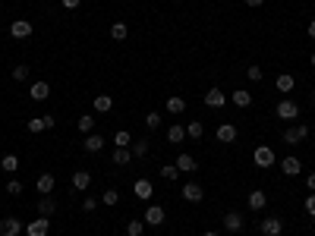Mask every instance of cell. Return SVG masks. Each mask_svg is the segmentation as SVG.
I'll return each mask as SVG.
<instances>
[{
	"label": "cell",
	"instance_id": "cell-1",
	"mask_svg": "<svg viewBox=\"0 0 315 236\" xmlns=\"http://www.w3.org/2000/svg\"><path fill=\"white\" fill-rule=\"evenodd\" d=\"M252 161H255V167H274V148L271 145H259L255 148V155H252Z\"/></svg>",
	"mask_w": 315,
	"mask_h": 236
},
{
	"label": "cell",
	"instance_id": "cell-2",
	"mask_svg": "<svg viewBox=\"0 0 315 236\" xmlns=\"http://www.w3.org/2000/svg\"><path fill=\"white\" fill-rule=\"evenodd\" d=\"M302 139H309V126H290V129H284V142L287 145H299Z\"/></svg>",
	"mask_w": 315,
	"mask_h": 236
},
{
	"label": "cell",
	"instance_id": "cell-3",
	"mask_svg": "<svg viewBox=\"0 0 315 236\" xmlns=\"http://www.w3.org/2000/svg\"><path fill=\"white\" fill-rule=\"evenodd\" d=\"M277 116H281V120H296V116H299V107H296V101H281V104H277V110H274Z\"/></svg>",
	"mask_w": 315,
	"mask_h": 236
},
{
	"label": "cell",
	"instance_id": "cell-4",
	"mask_svg": "<svg viewBox=\"0 0 315 236\" xmlns=\"http://www.w3.org/2000/svg\"><path fill=\"white\" fill-rule=\"evenodd\" d=\"M183 198H186L189 205H199L202 198H205V192H202L199 183H186V186H183Z\"/></svg>",
	"mask_w": 315,
	"mask_h": 236
},
{
	"label": "cell",
	"instance_id": "cell-5",
	"mask_svg": "<svg viewBox=\"0 0 315 236\" xmlns=\"http://www.w3.org/2000/svg\"><path fill=\"white\" fill-rule=\"evenodd\" d=\"M48 233H51V220L48 217H38V220H32L26 227V236H48Z\"/></svg>",
	"mask_w": 315,
	"mask_h": 236
},
{
	"label": "cell",
	"instance_id": "cell-6",
	"mask_svg": "<svg viewBox=\"0 0 315 236\" xmlns=\"http://www.w3.org/2000/svg\"><path fill=\"white\" fill-rule=\"evenodd\" d=\"M145 223L148 227H161V223H164V208L161 205H148L145 208Z\"/></svg>",
	"mask_w": 315,
	"mask_h": 236
},
{
	"label": "cell",
	"instance_id": "cell-7",
	"mask_svg": "<svg viewBox=\"0 0 315 236\" xmlns=\"http://www.w3.org/2000/svg\"><path fill=\"white\" fill-rule=\"evenodd\" d=\"M281 230H284L281 217H265L262 220V236H281Z\"/></svg>",
	"mask_w": 315,
	"mask_h": 236
},
{
	"label": "cell",
	"instance_id": "cell-8",
	"mask_svg": "<svg viewBox=\"0 0 315 236\" xmlns=\"http://www.w3.org/2000/svg\"><path fill=\"white\" fill-rule=\"evenodd\" d=\"M10 35H13V38H29V35H32V22L29 19H16L13 22V26H10Z\"/></svg>",
	"mask_w": 315,
	"mask_h": 236
},
{
	"label": "cell",
	"instance_id": "cell-9",
	"mask_svg": "<svg viewBox=\"0 0 315 236\" xmlns=\"http://www.w3.org/2000/svg\"><path fill=\"white\" fill-rule=\"evenodd\" d=\"M19 233H22V220H16V217L0 220V236H19Z\"/></svg>",
	"mask_w": 315,
	"mask_h": 236
},
{
	"label": "cell",
	"instance_id": "cell-10",
	"mask_svg": "<svg viewBox=\"0 0 315 236\" xmlns=\"http://www.w3.org/2000/svg\"><path fill=\"white\" fill-rule=\"evenodd\" d=\"M133 192H136V198H139V202H148V198L155 195V189H151V183H148V180H136Z\"/></svg>",
	"mask_w": 315,
	"mask_h": 236
},
{
	"label": "cell",
	"instance_id": "cell-11",
	"mask_svg": "<svg viewBox=\"0 0 315 236\" xmlns=\"http://www.w3.org/2000/svg\"><path fill=\"white\" fill-rule=\"evenodd\" d=\"M205 104H208V107H224V104H227V94L221 91V88H208Z\"/></svg>",
	"mask_w": 315,
	"mask_h": 236
},
{
	"label": "cell",
	"instance_id": "cell-12",
	"mask_svg": "<svg viewBox=\"0 0 315 236\" xmlns=\"http://www.w3.org/2000/svg\"><path fill=\"white\" fill-rule=\"evenodd\" d=\"M82 148L88 151V155H98V151L104 148V136H98V133H91V136H85V142H82Z\"/></svg>",
	"mask_w": 315,
	"mask_h": 236
},
{
	"label": "cell",
	"instance_id": "cell-13",
	"mask_svg": "<svg viewBox=\"0 0 315 236\" xmlns=\"http://www.w3.org/2000/svg\"><path fill=\"white\" fill-rule=\"evenodd\" d=\"M233 139H237V126H233V123H221V126H218V142L230 145Z\"/></svg>",
	"mask_w": 315,
	"mask_h": 236
},
{
	"label": "cell",
	"instance_id": "cell-14",
	"mask_svg": "<svg viewBox=\"0 0 315 236\" xmlns=\"http://www.w3.org/2000/svg\"><path fill=\"white\" fill-rule=\"evenodd\" d=\"M88 186H91L88 170H76V173H73V189H76V192H85Z\"/></svg>",
	"mask_w": 315,
	"mask_h": 236
},
{
	"label": "cell",
	"instance_id": "cell-15",
	"mask_svg": "<svg viewBox=\"0 0 315 236\" xmlns=\"http://www.w3.org/2000/svg\"><path fill=\"white\" fill-rule=\"evenodd\" d=\"M246 205H249L252 211H262V208L268 205V195L262 192V189H255V192H249V198H246Z\"/></svg>",
	"mask_w": 315,
	"mask_h": 236
},
{
	"label": "cell",
	"instance_id": "cell-16",
	"mask_svg": "<svg viewBox=\"0 0 315 236\" xmlns=\"http://www.w3.org/2000/svg\"><path fill=\"white\" fill-rule=\"evenodd\" d=\"M91 107H95L98 113H108L114 107V98L111 94H95V98H91Z\"/></svg>",
	"mask_w": 315,
	"mask_h": 236
},
{
	"label": "cell",
	"instance_id": "cell-17",
	"mask_svg": "<svg viewBox=\"0 0 315 236\" xmlns=\"http://www.w3.org/2000/svg\"><path fill=\"white\" fill-rule=\"evenodd\" d=\"M224 230H227V233H240V230H243V217L237 214V211L224 214Z\"/></svg>",
	"mask_w": 315,
	"mask_h": 236
},
{
	"label": "cell",
	"instance_id": "cell-18",
	"mask_svg": "<svg viewBox=\"0 0 315 236\" xmlns=\"http://www.w3.org/2000/svg\"><path fill=\"white\" fill-rule=\"evenodd\" d=\"M54 183H57V180H54V173H41L35 186H38V192H41V195H51V192H54Z\"/></svg>",
	"mask_w": 315,
	"mask_h": 236
},
{
	"label": "cell",
	"instance_id": "cell-19",
	"mask_svg": "<svg viewBox=\"0 0 315 236\" xmlns=\"http://www.w3.org/2000/svg\"><path fill=\"white\" fill-rule=\"evenodd\" d=\"M29 94H32V101H48V94H51V85H48V82H35Z\"/></svg>",
	"mask_w": 315,
	"mask_h": 236
},
{
	"label": "cell",
	"instance_id": "cell-20",
	"mask_svg": "<svg viewBox=\"0 0 315 236\" xmlns=\"http://www.w3.org/2000/svg\"><path fill=\"white\" fill-rule=\"evenodd\" d=\"M274 85H277V91H284V94H287V91H293V85H296V79H293V76H290V73H281V76H277V79H274Z\"/></svg>",
	"mask_w": 315,
	"mask_h": 236
},
{
	"label": "cell",
	"instance_id": "cell-21",
	"mask_svg": "<svg viewBox=\"0 0 315 236\" xmlns=\"http://www.w3.org/2000/svg\"><path fill=\"white\" fill-rule=\"evenodd\" d=\"M183 110H186V98H180V94H173V98H167V113L180 116Z\"/></svg>",
	"mask_w": 315,
	"mask_h": 236
},
{
	"label": "cell",
	"instance_id": "cell-22",
	"mask_svg": "<svg viewBox=\"0 0 315 236\" xmlns=\"http://www.w3.org/2000/svg\"><path fill=\"white\" fill-rule=\"evenodd\" d=\"M76 126H79V133H82V136H91V129H95V116H91V113H82V116L76 120Z\"/></svg>",
	"mask_w": 315,
	"mask_h": 236
},
{
	"label": "cell",
	"instance_id": "cell-23",
	"mask_svg": "<svg viewBox=\"0 0 315 236\" xmlns=\"http://www.w3.org/2000/svg\"><path fill=\"white\" fill-rule=\"evenodd\" d=\"M54 211H57V202H54L51 195H44L41 202H38V214H41V217H51Z\"/></svg>",
	"mask_w": 315,
	"mask_h": 236
},
{
	"label": "cell",
	"instance_id": "cell-24",
	"mask_svg": "<svg viewBox=\"0 0 315 236\" xmlns=\"http://www.w3.org/2000/svg\"><path fill=\"white\" fill-rule=\"evenodd\" d=\"M130 161H133V151L130 148H114V164H117V167H126Z\"/></svg>",
	"mask_w": 315,
	"mask_h": 236
},
{
	"label": "cell",
	"instance_id": "cell-25",
	"mask_svg": "<svg viewBox=\"0 0 315 236\" xmlns=\"http://www.w3.org/2000/svg\"><path fill=\"white\" fill-rule=\"evenodd\" d=\"M281 170H284L287 176H296V173L302 170V164H299V158H284V164H281Z\"/></svg>",
	"mask_w": 315,
	"mask_h": 236
},
{
	"label": "cell",
	"instance_id": "cell-26",
	"mask_svg": "<svg viewBox=\"0 0 315 236\" xmlns=\"http://www.w3.org/2000/svg\"><path fill=\"white\" fill-rule=\"evenodd\" d=\"M177 170H180V173H192V170H195V158H192V155H180V158H177Z\"/></svg>",
	"mask_w": 315,
	"mask_h": 236
},
{
	"label": "cell",
	"instance_id": "cell-27",
	"mask_svg": "<svg viewBox=\"0 0 315 236\" xmlns=\"http://www.w3.org/2000/svg\"><path fill=\"white\" fill-rule=\"evenodd\" d=\"M233 104H237V107H249V104H252V94H249L246 88H237V91H233Z\"/></svg>",
	"mask_w": 315,
	"mask_h": 236
},
{
	"label": "cell",
	"instance_id": "cell-28",
	"mask_svg": "<svg viewBox=\"0 0 315 236\" xmlns=\"http://www.w3.org/2000/svg\"><path fill=\"white\" fill-rule=\"evenodd\" d=\"M148 145H151L148 139H136V142H133V148H130V151H133V158H145V155H148Z\"/></svg>",
	"mask_w": 315,
	"mask_h": 236
},
{
	"label": "cell",
	"instance_id": "cell-29",
	"mask_svg": "<svg viewBox=\"0 0 315 236\" xmlns=\"http://www.w3.org/2000/svg\"><path fill=\"white\" fill-rule=\"evenodd\" d=\"M183 136H186V129H183V123H173V126L167 129V139L173 142V145H180V142H183Z\"/></svg>",
	"mask_w": 315,
	"mask_h": 236
},
{
	"label": "cell",
	"instance_id": "cell-30",
	"mask_svg": "<svg viewBox=\"0 0 315 236\" xmlns=\"http://www.w3.org/2000/svg\"><path fill=\"white\" fill-rule=\"evenodd\" d=\"M126 35H130V29H126V22H114V26H111V38H114V41H123Z\"/></svg>",
	"mask_w": 315,
	"mask_h": 236
},
{
	"label": "cell",
	"instance_id": "cell-31",
	"mask_svg": "<svg viewBox=\"0 0 315 236\" xmlns=\"http://www.w3.org/2000/svg\"><path fill=\"white\" fill-rule=\"evenodd\" d=\"M0 167H4L7 173H16V170H19V158H16V155H4V161H0Z\"/></svg>",
	"mask_w": 315,
	"mask_h": 236
},
{
	"label": "cell",
	"instance_id": "cell-32",
	"mask_svg": "<svg viewBox=\"0 0 315 236\" xmlns=\"http://www.w3.org/2000/svg\"><path fill=\"white\" fill-rule=\"evenodd\" d=\"M114 145H117V148H130V145H133V136L126 133V129H120V133L114 136Z\"/></svg>",
	"mask_w": 315,
	"mask_h": 236
},
{
	"label": "cell",
	"instance_id": "cell-33",
	"mask_svg": "<svg viewBox=\"0 0 315 236\" xmlns=\"http://www.w3.org/2000/svg\"><path fill=\"white\" fill-rule=\"evenodd\" d=\"M186 136H189V139H202V136H205V126H202L199 120H192L189 126H186Z\"/></svg>",
	"mask_w": 315,
	"mask_h": 236
},
{
	"label": "cell",
	"instance_id": "cell-34",
	"mask_svg": "<svg viewBox=\"0 0 315 236\" xmlns=\"http://www.w3.org/2000/svg\"><path fill=\"white\" fill-rule=\"evenodd\" d=\"M158 126H161V116H158V110H151V113L145 116V129H148V133H155Z\"/></svg>",
	"mask_w": 315,
	"mask_h": 236
},
{
	"label": "cell",
	"instance_id": "cell-35",
	"mask_svg": "<svg viewBox=\"0 0 315 236\" xmlns=\"http://www.w3.org/2000/svg\"><path fill=\"white\" fill-rule=\"evenodd\" d=\"M161 176H164V180H177V176H180L177 164H164V167H161Z\"/></svg>",
	"mask_w": 315,
	"mask_h": 236
},
{
	"label": "cell",
	"instance_id": "cell-36",
	"mask_svg": "<svg viewBox=\"0 0 315 236\" xmlns=\"http://www.w3.org/2000/svg\"><path fill=\"white\" fill-rule=\"evenodd\" d=\"M120 202V192H117V189H108V192L101 195V205H117Z\"/></svg>",
	"mask_w": 315,
	"mask_h": 236
},
{
	"label": "cell",
	"instance_id": "cell-37",
	"mask_svg": "<svg viewBox=\"0 0 315 236\" xmlns=\"http://www.w3.org/2000/svg\"><path fill=\"white\" fill-rule=\"evenodd\" d=\"M142 230H145L142 220H130V223H126V233H130V236H142Z\"/></svg>",
	"mask_w": 315,
	"mask_h": 236
},
{
	"label": "cell",
	"instance_id": "cell-38",
	"mask_svg": "<svg viewBox=\"0 0 315 236\" xmlns=\"http://www.w3.org/2000/svg\"><path fill=\"white\" fill-rule=\"evenodd\" d=\"M13 79H16V82H26V79H29V66H16V69H13Z\"/></svg>",
	"mask_w": 315,
	"mask_h": 236
},
{
	"label": "cell",
	"instance_id": "cell-39",
	"mask_svg": "<svg viewBox=\"0 0 315 236\" xmlns=\"http://www.w3.org/2000/svg\"><path fill=\"white\" fill-rule=\"evenodd\" d=\"M246 79H249V82H262V69H259V66H249V69H246Z\"/></svg>",
	"mask_w": 315,
	"mask_h": 236
},
{
	"label": "cell",
	"instance_id": "cell-40",
	"mask_svg": "<svg viewBox=\"0 0 315 236\" xmlns=\"http://www.w3.org/2000/svg\"><path fill=\"white\" fill-rule=\"evenodd\" d=\"M306 214H309V217H315V192H309V195H306Z\"/></svg>",
	"mask_w": 315,
	"mask_h": 236
},
{
	"label": "cell",
	"instance_id": "cell-41",
	"mask_svg": "<svg viewBox=\"0 0 315 236\" xmlns=\"http://www.w3.org/2000/svg\"><path fill=\"white\" fill-rule=\"evenodd\" d=\"M7 192H10V195H19V192H22V183H19V180H10V183H7Z\"/></svg>",
	"mask_w": 315,
	"mask_h": 236
},
{
	"label": "cell",
	"instance_id": "cell-42",
	"mask_svg": "<svg viewBox=\"0 0 315 236\" xmlns=\"http://www.w3.org/2000/svg\"><path fill=\"white\" fill-rule=\"evenodd\" d=\"M41 129H44V120H41V116H38V120H29V133H32V136L41 133Z\"/></svg>",
	"mask_w": 315,
	"mask_h": 236
},
{
	"label": "cell",
	"instance_id": "cell-43",
	"mask_svg": "<svg viewBox=\"0 0 315 236\" xmlns=\"http://www.w3.org/2000/svg\"><path fill=\"white\" fill-rule=\"evenodd\" d=\"M95 208H98V198H82V211H88V214H91Z\"/></svg>",
	"mask_w": 315,
	"mask_h": 236
},
{
	"label": "cell",
	"instance_id": "cell-44",
	"mask_svg": "<svg viewBox=\"0 0 315 236\" xmlns=\"http://www.w3.org/2000/svg\"><path fill=\"white\" fill-rule=\"evenodd\" d=\"M41 120H44V129H54V126H57V116H51V113L41 116Z\"/></svg>",
	"mask_w": 315,
	"mask_h": 236
},
{
	"label": "cell",
	"instance_id": "cell-45",
	"mask_svg": "<svg viewBox=\"0 0 315 236\" xmlns=\"http://www.w3.org/2000/svg\"><path fill=\"white\" fill-rule=\"evenodd\" d=\"M306 192H315V173L306 176Z\"/></svg>",
	"mask_w": 315,
	"mask_h": 236
},
{
	"label": "cell",
	"instance_id": "cell-46",
	"mask_svg": "<svg viewBox=\"0 0 315 236\" xmlns=\"http://www.w3.org/2000/svg\"><path fill=\"white\" fill-rule=\"evenodd\" d=\"M79 4H82V0H63V7H66V10H76Z\"/></svg>",
	"mask_w": 315,
	"mask_h": 236
},
{
	"label": "cell",
	"instance_id": "cell-47",
	"mask_svg": "<svg viewBox=\"0 0 315 236\" xmlns=\"http://www.w3.org/2000/svg\"><path fill=\"white\" fill-rule=\"evenodd\" d=\"M243 4H246V7H262L265 0H243Z\"/></svg>",
	"mask_w": 315,
	"mask_h": 236
},
{
	"label": "cell",
	"instance_id": "cell-48",
	"mask_svg": "<svg viewBox=\"0 0 315 236\" xmlns=\"http://www.w3.org/2000/svg\"><path fill=\"white\" fill-rule=\"evenodd\" d=\"M309 38H315V19L309 22Z\"/></svg>",
	"mask_w": 315,
	"mask_h": 236
},
{
	"label": "cell",
	"instance_id": "cell-49",
	"mask_svg": "<svg viewBox=\"0 0 315 236\" xmlns=\"http://www.w3.org/2000/svg\"><path fill=\"white\" fill-rule=\"evenodd\" d=\"M202 236H221V233H218V230H205Z\"/></svg>",
	"mask_w": 315,
	"mask_h": 236
},
{
	"label": "cell",
	"instance_id": "cell-50",
	"mask_svg": "<svg viewBox=\"0 0 315 236\" xmlns=\"http://www.w3.org/2000/svg\"><path fill=\"white\" fill-rule=\"evenodd\" d=\"M312 66H315V51H312Z\"/></svg>",
	"mask_w": 315,
	"mask_h": 236
},
{
	"label": "cell",
	"instance_id": "cell-51",
	"mask_svg": "<svg viewBox=\"0 0 315 236\" xmlns=\"http://www.w3.org/2000/svg\"><path fill=\"white\" fill-rule=\"evenodd\" d=\"M312 101H315V94H312Z\"/></svg>",
	"mask_w": 315,
	"mask_h": 236
},
{
	"label": "cell",
	"instance_id": "cell-52",
	"mask_svg": "<svg viewBox=\"0 0 315 236\" xmlns=\"http://www.w3.org/2000/svg\"><path fill=\"white\" fill-rule=\"evenodd\" d=\"M142 236H145V233H142Z\"/></svg>",
	"mask_w": 315,
	"mask_h": 236
}]
</instances>
